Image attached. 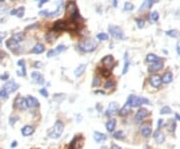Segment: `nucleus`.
I'll list each match as a JSON object with an SVG mask.
<instances>
[{
  "label": "nucleus",
  "instance_id": "nucleus-26",
  "mask_svg": "<svg viewBox=\"0 0 180 149\" xmlns=\"http://www.w3.org/2000/svg\"><path fill=\"white\" fill-rule=\"evenodd\" d=\"M130 111H131V106L129 105V104L125 103V105L119 110V115L120 116H126V115L129 114Z\"/></svg>",
  "mask_w": 180,
  "mask_h": 149
},
{
  "label": "nucleus",
  "instance_id": "nucleus-31",
  "mask_svg": "<svg viewBox=\"0 0 180 149\" xmlns=\"http://www.w3.org/2000/svg\"><path fill=\"white\" fill-rule=\"evenodd\" d=\"M24 33H22V32H19V33H15V34H13L12 35V39L13 40H15L16 42H21V41H23L24 40Z\"/></svg>",
  "mask_w": 180,
  "mask_h": 149
},
{
  "label": "nucleus",
  "instance_id": "nucleus-25",
  "mask_svg": "<svg viewBox=\"0 0 180 149\" xmlns=\"http://www.w3.org/2000/svg\"><path fill=\"white\" fill-rule=\"evenodd\" d=\"M57 37H58V34H57L55 31H50V32H48L47 34H46V40H47L49 43H52V42H54L55 40L57 39Z\"/></svg>",
  "mask_w": 180,
  "mask_h": 149
},
{
  "label": "nucleus",
  "instance_id": "nucleus-12",
  "mask_svg": "<svg viewBox=\"0 0 180 149\" xmlns=\"http://www.w3.org/2000/svg\"><path fill=\"white\" fill-rule=\"evenodd\" d=\"M3 88L6 90V92H8L10 94V93L14 92V91H16L18 89L19 85L15 81H8V82H6V84L4 85Z\"/></svg>",
  "mask_w": 180,
  "mask_h": 149
},
{
  "label": "nucleus",
  "instance_id": "nucleus-5",
  "mask_svg": "<svg viewBox=\"0 0 180 149\" xmlns=\"http://www.w3.org/2000/svg\"><path fill=\"white\" fill-rule=\"evenodd\" d=\"M108 31L110 32L111 36L115 39H123L124 38V34L123 31H122L118 26L115 25H109L108 26Z\"/></svg>",
  "mask_w": 180,
  "mask_h": 149
},
{
  "label": "nucleus",
  "instance_id": "nucleus-19",
  "mask_svg": "<svg viewBox=\"0 0 180 149\" xmlns=\"http://www.w3.org/2000/svg\"><path fill=\"white\" fill-rule=\"evenodd\" d=\"M140 132L143 135L144 137H149L151 132H152V129H151V126L148 125V124H143L140 128Z\"/></svg>",
  "mask_w": 180,
  "mask_h": 149
},
{
  "label": "nucleus",
  "instance_id": "nucleus-8",
  "mask_svg": "<svg viewBox=\"0 0 180 149\" xmlns=\"http://www.w3.org/2000/svg\"><path fill=\"white\" fill-rule=\"evenodd\" d=\"M101 62H102V65L104 66V68H107V69H111L115 64L114 58H113L112 55H106V56L102 59Z\"/></svg>",
  "mask_w": 180,
  "mask_h": 149
},
{
  "label": "nucleus",
  "instance_id": "nucleus-52",
  "mask_svg": "<svg viewBox=\"0 0 180 149\" xmlns=\"http://www.w3.org/2000/svg\"><path fill=\"white\" fill-rule=\"evenodd\" d=\"M48 1H49V0H40L39 6H42V4H44V3H47Z\"/></svg>",
  "mask_w": 180,
  "mask_h": 149
},
{
  "label": "nucleus",
  "instance_id": "nucleus-14",
  "mask_svg": "<svg viewBox=\"0 0 180 149\" xmlns=\"http://www.w3.org/2000/svg\"><path fill=\"white\" fill-rule=\"evenodd\" d=\"M163 66H164L163 62L159 60V61H156V62H152V64L149 66L148 70H149V72H152V73L158 72V71H160L163 68Z\"/></svg>",
  "mask_w": 180,
  "mask_h": 149
},
{
  "label": "nucleus",
  "instance_id": "nucleus-44",
  "mask_svg": "<svg viewBox=\"0 0 180 149\" xmlns=\"http://www.w3.org/2000/svg\"><path fill=\"white\" fill-rule=\"evenodd\" d=\"M133 8H134V5L132 3H130V2H125L124 3V9L126 11H131L133 10Z\"/></svg>",
  "mask_w": 180,
  "mask_h": 149
},
{
  "label": "nucleus",
  "instance_id": "nucleus-53",
  "mask_svg": "<svg viewBox=\"0 0 180 149\" xmlns=\"http://www.w3.org/2000/svg\"><path fill=\"white\" fill-rule=\"evenodd\" d=\"M41 62H35L34 64V67H41Z\"/></svg>",
  "mask_w": 180,
  "mask_h": 149
},
{
  "label": "nucleus",
  "instance_id": "nucleus-30",
  "mask_svg": "<svg viewBox=\"0 0 180 149\" xmlns=\"http://www.w3.org/2000/svg\"><path fill=\"white\" fill-rule=\"evenodd\" d=\"M154 3V0H144V2L142 3V5L140 6L139 11H142L144 9H147V8H150L151 6Z\"/></svg>",
  "mask_w": 180,
  "mask_h": 149
},
{
  "label": "nucleus",
  "instance_id": "nucleus-49",
  "mask_svg": "<svg viewBox=\"0 0 180 149\" xmlns=\"http://www.w3.org/2000/svg\"><path fill=\"white\" fill-rule=\"evenodd\" d=\"M8 78H9V74H8V73H4L3 75L0 76V79L1 80H7Z\"/></svg>",
  "mask_w": 180,
  "mask_h": 149
},
{
  "label": "nucleus",
  "instance_id": "nucleus-11",
  "mask_svg": "<svg viewBox=\"0 0 180 149\" xmlns=\"http://www.w3.org/2000/svg\"><path fill=\"white\" fill-rule=\"evenodd\" d=\"M52 30L55 32H60V31L66 30V21L64 20H57L56 22L53 23Z\"/></svg>",
  "mask_w": 180,
  "mask_h": 149
},
{
  "label": "nucleus",
  "instance_id": "nucleus-39",
  "mask_svg": "<svg viewBox=\"0 0 180 149\" xmlns=\"http://www.w3.org/2000/svg\"><path fill=\"white\" fill-rule=\"evenodd\" d=\"M100 84H101V79H100V77L95 76L92 81V86L93 87H98V86H100Z\"/></svg>",
  "mask_w": 180,
  "mask_h": 149
},
{
  "label": "nucleus",
  "instance_id": "nucleus-29",
  "mask_svg": "<svg viewBox=\"0 0 180 149\" xmlns=\"http://www.w3.org/2000/svg\"><path fill=\"white\" fill-rule=\"evenodd\" d=\"M44 50H45V47H44L43 44L41 43H37L36 45L33 47L32 49V52L35 53V54H40V53L44 52Z\"/></svg>",
  "mask_w": 180,
  "mask_h": 149
},
{
  "label": "nucleus",
  "instance_id": "nucleus-40",
  "mask_svg": "<svg viewBox=\"0 0 180 149\" xmlns=\"http://www.w3.org/2000/svg\"><path fill=\"white\" fill-rule=\"evenodd\" d=\"M150 19L152 20L153 22L158 21V19H159V14H158V12H157V11H153V12L150 14Z\"/></svg>",
  "mask_w": 180,
  "mask_h": 149
},
{
  "label": "nucleus",
  "instance_id": "nucleus-36",
  "mask_svg": "<svg viewBox=\"0 0 180 149\" xmlns=\"http://www.w3.org/2000/svg\"><path fill=\"white\" fill-rule=\"evenodd\" d=\"M115 87V82L113 80H107V82L104 85V88L105 89H112V88Z\"/></svg>",
  "mask_w": 180,
  "mask_h": 149
},
{
  "label": "nucleus",
  "instance_id": "nucleus-41",
  "mask_svg": "<svg viewBox=\"0 0 180 149\" xmlns=\"http://www.w3.org/2000/svg\"><path fill=\"white\" fill-rule=\"evenodd\" d=\"M166 35L170 37H177L179 35V32L177 30H168L166 31Z\"/></svg>",
  "mask_w": 180,
  "mask_h": 149
},
{
  "label": "nucleus",
  "instance_id": "nucleus-42",
  "mask_svg": "<svg viewBox=\"0 0 180 149\" xmlns=\"http://www.w3.org/2000/svg\"><path fill=\"white\" fill-rule=\"evenodd\" d=\"M8 96H9V93L6 92V90L4 89V88L0 90V98L1 99H7Z\"/></svg>",
  "mask_w": 180,
  "mask_h": 149
},
{
  "label": "nucleus",
  "instance_id": "nucleus-17",
  "mask_svg": "<svg viewBox=\"0 0 180 149\" xmlns=\"http://www.w3.org/2000/svg\"><path fill=\"white\" fill-rule=\"evenodd\" d=\"M66 49V47L64 45H58L57 46L56 48H55L54 50H49L48 51V53H47V56L48 57H53V56H55V55H57V54H60V53L62 52V51H64Z\"/></svg>",
  "mask_w": 180,
  "mask_h": 149
},
{
  "label": "nucleus",
  "instance_id": "nucleus-38",
  "mask_svg": "<svg viewBox=\"0 0 180 149\" xmlns=\"http://www.w3.org/2000/svg\"><path fill=\"white\" fill-rule=\"evenodd\" d=\"M80 137L79 136H76L74 139L72 140V141L70 142V145H69V149H75L77 146V144H78V140H79Z\"/></svg>",
  "mask_w": 180,
  "mask_h": 149
},
{
  "label": "nucleus",
  "instance_id": "nucleus-1",
  "mask_svg": "<svg viewBox=\"0 0 180 149\" xmlns=\"http://www.w3.org/2000/svg\"><path fill=\"white\" fill-rule=\"evenodd\" d=\"M66 14L70 17V19L76 20V21L78 19L81 18V17H80V14L78 12V8H77V5H76V3H75V1L70 0V1L67 3V5H66Z\"/></svg>",
  "mask_w": 180,
  "mask_h": 149
},
{
  "label": "nucleus",
  "instance_id": "nucleus-46",
  "mask_svg": "<svg viewBox=\"0 0 180 149\" xmlns=\"http://www.w3.org/2000/svg\"><path fill=\"white\" fill-rule=\"evenodd\" d=\"M97 39L101 40V41L107 40L108 39V35L106 34V33H99V34H97Z\"/></svg>",
  "mask_w": 180,
  "mask_h": 149
},
{
  "label": "nucleus",
  "instance_id": "nucleus-63",
  "mask_svg": "<svg viewBox=\"0 0 180 149\" xmlns=\"http://www.w3.org/2000/svg\"><path fill=\"white\" fill-rule=\"evenodd\" d=\"M0 149H1V148H0Z\"/></svg>",
  "mask_w": 180,
  "mask_h": 149
},
{
  "label": "nucleus",
  "instance_id": "nucleus-21",
  "mask_svg": "<svg viewBox=\"0 0 180 149\" xmlns=\"http://www.w3.org/2000/svg\"><path fill=\"white\" fill-rule=\"evenodd\" d=\"M31 77L33 78V80H35V82L38 84H43L44 83V77L41 73L39 72H32Z\"/></svg>",
  "mask_w": 180,
  "mask_h": 149
},
{
  "label": "nucleus",
  "instance_id": "nucleus-55",
  "mask_svg": "<svg viewBox=\"0 0 180 149\" xmlns=\"http://www.w3.org/2000/svg\"><path fill=\"white\" fill-rule=\"evenodd\" d=\"M4 36H5V33H0V43H1V40Z\"/></svg>",
  "mask_w": 180,
  "mask_h": 149
},
{
  "label": "nucleus",
  "instance_id": "nucleus-35",
  "mask_svg": "<svg viewBox=\"0 0 180 149\" xmlns=\"http://www.w3.org/2000/svg\"><path fill=\"white\" fill-rule=\"evenodd\" d=\"M124 132L123 131H121V130H119V131H117V132H115L114 134H113V137H114L115 139H118V140H122L124 138Z\"/></svg>",
  "mask_w": 180,
  "mask_h": 149
},
{
  "label": "nucleus",
  "instance_id": "nucleus-10",
  "mask_svg": "<svg viewBox=\"0 0 180 149\" xmlns=\"http://www.w3.org/2000/svg\"><path fill=\"white\" fill-rule=\"evenodd\" d=\"M5 45H6V47H7L8 49L11 50V51H13V52H16V51H18L19 48H20V45H19L18 42H16L15 40H13L12 38L6 40Z\"/></svg>",
  "mask_w": 180,
  "mask_h": 149
},
{
  "label": "nucleus",
  "instance_id": "nucleus-22",
  "mask_svg": "<svg viewBox=\"0 0 180 149\" xmlns=\"http://www.w3.org/2000/svg\"><path fill=\"white\" fill-rule=\"evenodd\" d=\"M93 138L96 142H102V141H105L107 139V136H106L104 133L98 132V131H95L94 134H93Z\"/></svg>",
  "mask_w": 180,
  "mask_h": 149
},
{
  "label": "nucleus",
  "instance_id": "nucleus-43",
  "mask_svg": "<svg viewBox=\"0 0 180 149\" xmlns=\"http://www.w3.org/2000/svg\"><path fill=\"white\" fill-rule=\"evenodd\" d=\"M24 10L25 9H24L23 6H22V7H19L18 9H16V14L15 15H16L17 17H19V18H21V17L24 15Z\"/></svg>",
  "mask_w": 180,
  "mask_h": 149
},
{
  "label": "nucleus",
  "instance_id": "nucleus-51",
  "mask_svg": "<svg viewBox=\"0 0 180 149\" xmlns=\"http://www.w3.org/2000/svg\"><path fill=\"white\" fill-rule=\"evenodd\" d=\"M111 149H121V147L118 145H116V144H113V145L111 146Z\"/></svg>",
  "mask_w": 180,
  "mask_h": 149
},
{
  "label": "nucleus",
  "instance_id": "nucleus-23",
  "mask_svg": "<svg viewBox=\"0 0 180 149\" xmlns=\"http://www.w3.org/2000/svg\"><path fill=\"white\" fill-rule=\"evenodd\" d=\"M162 78V83H165V84H169L172 82L173 80V74L171 72H165L163 74V76L161 77Z\"/></svg>",
  "mask_w": 180,
  "mask_h": 149
},
{
  "label": "nucleus",
  "instance_id": "nucleus-28",
  "mask_svg": "<svg viewBox=\"0 0 180 149\" xmlns=\"http://www.w3.org/2000/svg\"><path fill=\"white\" fill-rule=\"evenodd\" d=\"M85 69H86V65H85V64H80V65H78V67H77L76 69H75V71H74L75 76H77V77L81 76V75L83 74L84 72H85Z\"/></svg>",
  "mask_w": 180,
  "mask_h": 149
},
{
  "label": "nucleus",
  "instance_id": "nucleus-27",
  "mask_svg": "<svg viewBox=\"0 0 180 149\" xmlns=\"http://www.w3.org/2000/svg\"><path fill=\"white\" fill-rule=\"evenodd\" d=\"M115 127H116V120L115 119H110L107 121V123H106V129L107 131H109V132H113L115 129Z\"/></svg>",
  "mask_w": 180,
  "mask_h": 149
},
{
  "label": "nucleus",
  "instance_id": "nucleus-13",
  "mask_svg": "<svg viewBox=\"0 0 180 149\" xmlns=\"http://www.w3.org/2000/svg\"><path fill=\"white\" fill-rule=\"evenodd\" d=\"M118 111V104L116 102H111V103L108 105V108L106 110V115L107 116H113L115 115Z\"/></svg>",
  "mask_w": 180,
  "mask_h": 149
},
{
  "label": "nucleus",
  "instance_id": "nucleus-37",
  "mask_svg": "<svg viewBox=\"0 0 180 149\" xmlns=\"http://www.w3.org/2000/svg\"><path fill=\"white\" fill-rule=\"evenodd\" d=\"M171 112H172V110H171V108L169 106H163V107L161 108V110H160V114H162V115L170 114Z\"/></svg>",
  "mask_w": 180,
  "mask_h": 149
},
{
  "label": "nucleus",
  "instance_id": "nucleus-18",
  "mask_svg": "<svg viewBox=\"0 0 180 149\" xmlns=\"http://www.w3.org/2000/svg\"><path fill=\"white\" fill-rule=\"evenodd\" d=\"M78 29V22L75 20L70 19V21H66V30L68 31H76Z\"/></svg>",
  "mask_w": 180,
  "mask_h": 149
},
{
  "label": "nucleus",
  "instance_id": "nucleus-47",
  "mask_svg": "<svg viewBox=\"0 0 180 149\" xmlns=\"http://www.w3.org/2000/svg\"><path fill=\"white\" fill-rule=\"evenodd\" d=\"M136 23H137V26H138V28H142V27H144L145 21H144L143 19H141V18H138V19H136Z\"/></svg>",
  "mask_w": 180,
  "mask_h": 149
},
{
  "label": "nucleus",
  "instance_id": "nucleus-61",
  "mask_svg": "<svg viewBox=\"0 0 180 149\" xmlns=\"http://www.w3.org/2000/svg\"><path fill=\"white\" fill-rule=\"evenodd\" d=\"M4 1V0H0V2H3Z\"/></svg>",
  "mask_w": 180,
  "mask_h": 149
},
{
  "label": "nucleus",
  "instance_id": "nucleus-6",
  "mask_svg": "<svg viewBox=\"0 0 180 149\" xmlns=\"http://www.w3.org/2000/svg\"><path fill=\"white\" fill-rule=\"evenodd\" d=\"M14 106L16 108H18V109H20V110H25L26 108L28 107L27 102H26V98H24V97L18 95V96H17L14 100Z\"/></svg>",
  "mask_w": 180,
  "mask_h": 149
},
{
  "label": "nucleus",
  "instance_id": "nucleus-57",
  "mask_svg": "<svg viewBox=\"0 0 180 149\" xmlns=\"http://www.w3.org/2000/svg\"><path fill=\"white\" fill-rule=\"evenodd\" d=\"M16 145H17V142L16 141H13L12 142V145H11V147H15Z\"/></svg>",
  "mask_w": 180,
  "mask_h": 149
},
{
  "label": "nucleus",
  "instance_id": "nucleus-58",
  "mask_svg": "<svg viewBox=\"0 0 180 149\" xmlns=\"http://www.w3.org/2000/svg\"><path fill=\"white\" fill-rule=\"evenodd\" d=\"M175 116H176V118H177V119L180 120V115H178V114H175Z\"/></svg>",
  "mask_w": 180,
  "mask_h": 149
},
{
  "label": "nucleus",
  "instance_id": "nucleus-34",
  "mask_svg": "<svg viewBox=\"0 0 180 149\" xmlns=\"http://www.w3.org/2000/svg\"><path fill=\"white\" fill-rule=\"evenodd\" d=\"M167 127H168V130H169L170 132H174L175 127H176V122H175V119H171L170 121L168 122Z\"/></svg>",
  "mask_w": 180,
  "mask_h": 149
},
{
  "label": "nucleus",
  "instance_id": "nucleus-20",
  "mask_svg": "<svg viewBox=\"0 0 180 149\" xmlns=\"http://www.w3.org/2000/svg\"><path fill=\"white\" fill-rule=\"evenodd\" d=\"M17 65L21 68V70L18 71V75L19 76H26V66H25V61L24 59H20L17 62Z\"/></svg>",
  "mask_w": 180,
  "mask_h": 149
},
{
  "label": "nucleus",
  "instance_id": "nucleus-33",
  "mask_svg": "<svg viewBox=\"0 0 180 149\" xmlns=\"http://www.w3.org/2000/svg\"><path fill=\"white\" fill-rule=\"evenodd\" d=\"M146 60H147L148 62H156V61H159L160 58L158 56H156L155 54H153V53H150V54H148L147 56H146Z\"/></svg>",
  "mask_w": 180,
  "mask_h": 149
},
{
  "label": "nucleus",
  "instance_id": "nucleus-2",
  "mask_svg": "<svg viewBox=\"0 0 180 149\" xmlns=\"http://www.w3.org/2000/svg\"><path fill=\"white\" fill-rule=\"evenodd\" d=\"M63 130H64L63 122L60 121V120H57V121L54 123L52 131L49 133V137L50 138H53V139H58L59 137L61 136L62 133H63Z\"/></svg>",
  "mask_w": 180,
  "mask_h": 149
},
{
  "label": "nucleus",
  "instance_id": "nucleus-56",
  "mask_svg": "<svg viewBox=\"0 0 180 149\" xmlns=\"http://www.w3.org/2000/svg\"><path fill=\"white\" fill-rule=\"evenodd\" d=\"M10 14H11V15H15V14H16V9L11 10V11H10Z\"/></svg>",
  "mask_w": 180,
  "mask_h": 149
},
{
  "label": "nucleus",
  "instance_id": "nucleus-60",
  "mask_svg": "<svg viewBox=\"0 0 180 149\" xmlns=\"http://www.w3.org/2000/svg\"><path fill=\"white\" fill-rule=\"evenodd\" d=\"M100 149H107L106 147H102V148H100Z\"/></svg>",
  "mask_w": 180,
  "mask_h": 149
},
{
  "label": "nucleus",
  "instance_id": "nucleus-7",
  "mask_svg": "<svg viewBox=\"0 0 180 149\" xmlns=\"http://www.w3.org/2000/svg\"><path fill=\"white\" fill-rule=\"evenodd\" d=\"M149 83L151 84V86L154 88H159L162 84V78L161 76L158 74H153L150 76L149 78Z\"/></svg>",
  "mask_w": 180,
  "mask_h": 149
},
{
  "label": "nucleus",
  "instance_id": "nucleus-59",
  "mask_svg": "<svg viewBox=\"0 0 180 149\" xmlns=\"http://www.w3.org/2000/svg\"><path fill=\"white\" fill-rule=\"evenodd\" d=\"M113 5L116 6V0H114V3H113Z\"/></svg>",
  "mask_w": 180,
  "mask_h": 149
},
{
  "label": "nucleus",
  "instance_id": "nucleus-15",
  "mask_svg": "<svg viewBox=\"0 0 180 149\" xmlns=\"http://www.w3.org/2000/svg\"><path fill=\"white\" fill-rule=\"evenodd\" d=\"M26 102H27V106L30 108H36L39 106V101L37 98H35L34 96H29L26 97Z\"/></svg>",
  "mask_w": 180,
  "mask_h": 149
},
{
  "label": "nucleus",
  "instance_id": "nucleus-32",
  "mask_svg": "<svg viewBox=\"0 0 180 149\" xmlns=\"http://www.w3.org/2000/svg\"><path fill=\"white\" fill-rule=\"evenodd\" d=\"M128 67H129V61H128L127 53H125V55H124V67H123V70H122V74H126V73H127Z\"/></svg>",
  "mask_w": 180,
  "mask_h": 149
},
{
  "label": "nucleus",
  "instance_id": "nucleus-45",
  "mask_svg": "<svg viewBox=\"0 0 180 149\" xmlns=\"http://www.w3.org/2000/svg\"><path fill=\"white\" fill-rule=\"evenodd\" d=\"M101 74L103 77H109L111 75V72H110V69H107V68H103V69H101Z\"/></svg>",
  "mask_w": 180,
  "mask_h": 149
},
{
  "label": "nucleus",
  "instance_id": "nucleus-54",
  "mask_svg": "<svg viewBox=\"0 0 180 149\" xmlns=\"http://www.w3.org/2000/svg\"><path fill=\"white\" fill-rule=\"evenodd\" d=\"M176 48H177V52H178V54L180 55V42H178V43H177Z\"/></svg>",
  "mask_w": 180,
  "mask_h": 149
},
{
  "label": "nucleus",
  "instance_id": "nucleus-9",
  "mask_svg": "<svg viewBox=\"0 0 180 149\" xmlns=\"http://www.w3.org/2000/svg\"><path fill=\"white\" fill-rule=\"evenodd\" d=\"M148 115H149V111L147 109H145V108H140L136 112V114H135V121L136 122L142 121V120L145 119Z\"/></svg>",
  "mask_w": 180,
  "mask_h": 149
},
{
  "label": "nucleus",
  "instance_id": "nucleus-3",
  "mask_svg": "<svg viewBox=\"0 0 180 149\" xmlns=\"http://www.w3.org/2000/svg\"><path fill=\"white\" fill-rule=\"evenodd\" d=\"M126 103L129 104L131 107H139L142 104H150V102L148 99L143 98V97H138V96H134V95H131V96H129V98H128Z\"/></svg>",
  "mask_w": 180,
  "mask_h": 149
},
{
  "label": "nucleus",
  "instance_id": "nucleus-24",
  "mask_svg": "<svg viewBox=\"0 0 180 149\" xmlns=\"http://www.w3.org/2000/svg\"><path fill=\"white\" fill-rule=\"evenodd\" d=\"M21 133L23 136H29V135L34 133V128L30 125H26L21 129Z\"/></svg>",
  "mask_w": 180,
  "mask_h": 149
},
{
  "label": "nucleus",
  "instance_id": "nucleus-48",
  "mask_svg": "<svg viewBox=\"0 0 180 149\" xmlns=\"http://www.w3.org/2000/svg\"><path fill=\"white\" fill-rule=\"evenodd\" d=\"M40 94H41L42 96H44V97H47L48 96V91L46 90V88H42V89H40Z\"/></svg>",
  "mask_w": 180,
  "mask_h": 149
},
{
  "label": "nucleus",
  "instance_id": "nucleus-16",
  "mask_svg": "<svg viewBox=\"0 0 180 149\" xmlns=\"http://www.w3.org/2000/svg\"><path fill=\"white\" fill-rule=\"evenodd\" d=\"M153 137H154V140L157 142L158 144H162L164 141H165V136H164V133L161 132L159 129H157L153 134Z\"/></svg>",
  "mask_w": 180,
  "mask_h": 149
},
{
  "label": "nucleus",
  "instance_id": "nucleus-4",
  "mask_svg": "<svg viewBox=\"0 0 180 149\" xmlns=\"http://www.w3.org/2000/svg\"><path fill=\"white\" fill-rule=\"evenodd\" d=\"M78 47L83 52H92V51L96 49L97 43L94 40H85V41L80 42Z\"/></svg>",
  "mask_w": 180,
  "mask_h": 149
},
{
  "label": "nucleus",
  "instance_id": "nucleus-50",
  "mask_svg": "<svg viewBox=\"0 0 180 149\" xmlns=\"http://www.w3.org/2000/svg\"><path fill=\"white\" fill-rule=\"evenodd\" d=\"M162 125H163V119H159L158 122H157V128H158V129H160Z\"/></svg>",
  "mask_w": 180,
  "mask_h": 149
},
{
  "label": "nucleus",
  "instance_id": "nucleus-62",
  "mask_svg": "<svg viewBox=\"0 0 180 149\" xmlns=\"http://www.w3.org/2000/svg\"><path fill=\"white\" fill-rule=\"evenodd\" d=\"M12 1H14V0H12Z\"/></svg>",
  "mask_w": 180,
  "mask_h": 149
}]
</instances>
